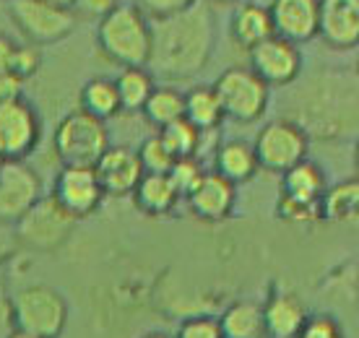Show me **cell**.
I'll list each match as a JSON object with an SVG mask.
<instances>
[{
  "label": "cell",
  "instance_id": "obj_1",
  "mask_svg": "<svg viewBox=\"0 0 359 338\" xmlns=\"http://www.w3.org/2000/svg\"><path fill=\"white\" fill-rule=\"evenodd\" d=\"M151 21V55L149 73L159 79L182 81L203 71L214 50V16L206 6H190Z\"/></svg>",
  "mask_w": 359,
  "mask_h": 338
},
{
  "label": "cell",
  "instance_id": "obj_2",
  "mask_svg": "<svg viewBox=\"0 0 359 338\" xmlns=\"http://www.w3.org/2000/svg\"><path fill=\"white\" fill-rule=\"evenodd\" d=\"M102 53L123 68H146L151 55V21L135 3H117L99 18Z\"/></svg>",
  "mask_w": 359,
  "mask_h": 338
},
{
  "label": "cell",
  "instance_id": "obj_3",
  "mask_svg": "<svg viewBox=\"0 0 359 338\" xmlns=\"http://www.w3.org/2000/svg\"><path fill=\"white\" fill-rule=\"evenodd\" d=\"M8 323L13 330L36 338H57L68 323V302L57 289L32 284L8 299Z\"/></svg>",
  "mask_w": 359,
  "mask_h": 338
},
{
  "label": "cell",
  "instance_id": "obj_4",
  "mask_svg": "<svg viewBox=\"0 0 359 338\" xmlns=\"http://www.w3.org/2000/svg\"><path fill=\"white\" fill-rule=\"evenodd\" d=\"M53 146L63 167H97V161L109 149V130L104 120L91 117L83 109L68 112L57 123Z\"/></svg>",
  "mask_w": 359,
  "mask_h": 338
},
{
  "label": "cell",
  "instance_id": "obj_5",
  "mask_svg": "<svg viewBox=\"0 0 359 338\" xmlns=\"http://www.w3.org/2000/svg\"><path fill=\"white\" fill-rule=\"evenodd\" d=\"M76 219L53 196H42L16 222L18 245L34 252H53L71 237Z\"/></svg>",
  "mask_w": 359,
  "mask_h": 338
},
{
  "label": "cell",
  "instance_id": "obj_6",
  "mask_svg": "<svg viewBox=\"0 0 359 338\" xmlns=\"http://www.w3.org/2000/svg\"><path fill=\"white\" fill-rule=\"evenodd\" d=\"M214 91L222 102L224 117L234 123H252L269 107V83L250 68H226L216 79Z\"/></svg>",
  "mask_w": 359,
  "mask_h": 338
},
{
  "label": "cell",
  "instance_id": "obj_7",
  "mask_svg": "<svg viewBox=\"0 0 359 338\" xmlns=\"http://www.w3.org/2000/svg\"><path fill=\"white\" fill-rule=\"evenodd\" d=\"M8 13L34 47L55 45L76 29V13L50 6L45 0H11Z\"/></svg>",
  "mask_w": 359,
  "mask_h": 338
},
{
  "label": "cell",
  "instance_id": "obj_8",
  "mask_svg": "<svg viewBox=\"0 0 359 338\" xmlns=\"http://www.w3.org/2000/svg\"><path fill=\"white\" fill-rule=\"evenodd\" d=\"M252 149L258 156V167L284 175L299 161H305L307 135L299 125L289 123V120H273L258 133Z\"/></svg>",
  "mask_w": 359,
  "mask_h": 338
},
{
  "label": "cell",
  "instance_id": "obj_9",
  "mask_svg": "<svg viewBox=\"0 0 359 338\" xmlns=\"http://www.w3.org/2000/svg\"><path fill=\"white\" fill-rule=\"evenodd\" d=\"M42 138V120L21 97L0 104V161H24Z\"/></svg>",
  "mask_w": 359,
  "mask_h": 338
},
{
  "label": "cell",
  "instance_id": "obj_10",
  "mask_svg": "<svg viewBox=\"0 0 359 338\" xmlns=\"http://www.w3.org/2000/svg\"><path fill=\"white\" fill-rule=\"evenodd\" d=\"M42 198V177L27 161L0 164V219L16 224Z\"/></svg>",
  "mask_w": 359,
  "mask_h": 338
},
{
  "label": "cell",
  "instance_id": "obj_11",
  "mask_svg": "<svg viewBox=\"0 0 359 338\" xmlns=\"http://www.w3.org/2000/svg\"><path fill=\"white\" fill-rule=\"evenodd\" d=\"M50 196L79 222L97 211L104 198V190L91 167H63L55 177Z\"/></svg>",
  "mask_w": 359,
  "mask_h": 338
},
{
  "label": "cell",
  "instance_id": "obj_12",
  "mask_svg": "<svg viewBox=\"0 0 359 338\" xmlns=\"http://www.w3.org/2000/svg\"><path fill=\"white\" fill-rule=\"evenodd\" d=\"M299 68H302V58L297 45L276 34L250 50V71L269 86L292 83L299 76Z\"/></svg>",
  "mask_w": 359,
  "mask_h": 338
},
{
  "label": "cell",
  "instance_id": "obj_13",
  "mask_svg": "<svg viewBox=\"0 0 359 338\" xmlns=\"http://www.w3.org/2000/svg\"><path fill=\"white\" fill-rule=\"evenodd\" d=\"M94 172H97V180L104 190V196L115 198L133 196V190L146 175L141 159H138V151L126 149V146H109L107 154L97 161Z\"/></svg>",
  "mask_w": 359,
  "mask_h": 338
},
{
  "label": "cell",
  "instance_id": "obj_14",
  "mask_svg": "<svg viewBox=\"0 0 359 338\" xmlns=\"http://www.w3.org/2000/svg\"><path fill=\"white\" fill-rule=\"evenodd\" d=\"M273 34L292 45L307 42L318 34L320 3L318 0H273L269 6Z\"/></svg>",
  "mask_w": 359,
  "mask_h": 338
},
{
  "label": "cell",
  "instance_id": "obj_15",
  "mask_svg": "<svg viewBox=\"0 0 359 338\" xmlns=\"http://www.w3.org/2000/svg\"><path fill=\"white\" fill-rule=\"evenodd\" d=\"M318 34L336 50L359 45V0H318Z\"/></svg>",
  "mask_w": 359,
  "mask_h": 338
},
{
  "label": "cell",
  "instance_id": "obj_16",
  "mask_svg": "<svg viewBox=\"0 0 359 338\" xmlns=\"http://www.w3.org/2000/svg\"><path fill=\"white\" fill-rule=\"evenodd\" d=\"M234 187L237 185H232L222 175L206 172L203 180L193 187V193L185 201H188L190 211L198 219H203V222H224L234 208V198H237Z\"/></svg>",
  "mask_w": 359,
  "mask_h": 338
},
{
  "label": "cell",
  "instance_id": "obj_17",
  "mask_svg": "<svg viewBox=\"0 0 359 338\" xmlns=\"http://www.w3.org/2000/svg\"><path fill=\"white\" fill-rule=\"evenodd\" d=\"M266 338H297L307 315L302 302L292 294H273L263 307Z\"/></svg>",
  "mask_w": 359,
  "mask_h": 338
},
{
  "label": "cell",
  "instance_id": "obj_18",
  "mask_svg": "<svg viewBox=\"0 0 359 338\" xmlns=\"http://www.w3.org/2000/svg\"><path fill=\"white\" fill-rule=\"evenodd\" d=\"M325 190L328 187H325L323 169L307 159L299 161L289 172H284V180H281V196L305 205H318L320 208Z\"/></svg>",
  "mask_w": 359,
  "mask_h": 338
},
{
  "label": "cell",
  "instance_id": "obj_19",
  "mask_svg": "<svg viewBox=\"0 0 359 338\" xmlns=\"http://www.w3.org/2000/svg\"><path fill=\"white\" fill-rule=\"evenodd\" d=\"M214 172L229 180L232 185L248 182L258 172V156L248 141H226L216 149L214 156Z\"/></svg>",
  "mask_w": 359,
  "mask_h": 338
},
{
  "label": "cell",
  "instance_id": "obj_20",
  "mask_svg": "<svg viewBox=\"0 0 359 338\" xmlns=\"http://www.w3.org/2000/svg\"><path fill=\"white\" fill-rule=\"evenodd\" d=\"M232 36L240 47H245L250 53L252 47H258L266 42L269 36H273V24H271V13L266 6L258 3H245L234 11L232 16Z\"/></svg>",
  "mask_w": 359,
  "mask_h": 338
},
{
  "label": "cell",
  "instance_id": "obj_21",
  "mask_svg": "<svg viewBox=\"0 0 359 338\" xmlns=\"http://www.w3.org/2000/svg\"><path fill=\"white\" fill-rule=\"evenodd\" d=\"M320 216L333 224L359 229V177L328 187L320 201Z\"/></svg>",
  "mask_w": 359,
  "mask_h": 338
},
{
  "label": "cell",
  "instance_id": "obj_22",
  "mask_svg": "<svg viewBox=\"0 0 359 338\" xmlns=\"http://www.w3.org/2000/svg\"><path fill=\"white\" fill-rule=\"evenodd\" d=\"M180 193L170 175H144L138 187L133 190L135 205L149 216H164L177 205Z\"/></svg>",
  "mask_w": 359,
  "mask_h": 338
},
{
  "label": "cell",
  "instance_id": "obj_23",
  "mask_svg": "<svg viewBox=\"0 0 359 338\" xmlns=\"http://www.w3.org/2000/svg\"><path fill=\"white\" fill-rule=\"evenodd\" d=\"M224 338H266L263 307L255 302H234L219 318Z\"/></svg>",
  "mask_w": 359,
  "mask_h": 338
},
{
  "label": "cell",
  "instance_id": "obj_24",
  "mask_svg": "<svg viewBox=\"0 0 359 338\" xmlns=\"http://www.w3.org/2000/svg\"><path fill=\"white\" fill-rule=\"evenodd\" d=\"M185 120L196 125L201 133L219 128V123L224 120V109L214 86H196L185 94Z\"/></svg>",
  "mask_w": 359,
  "mask_h": 338
},
{
  "label": "cell",
  "instance_id": "obj_25",
  "mask_svg": "<svg viewBox=\"0 0 359 338\" xmlns=\"http://www.w3.org/2000/svg\"><path fill=\"white\" fill-rule=\"evenodd\" d=\"M81 102L83 112H89L91 117H97V120H104L107 123L109 117H115L120 112V94H117V86L115 81L109 79H91L83 83L81 89Z\"/></svg>",
  "mask_w": 359,
  "mask_h": 338
},
{
  "label": "cell",
  "instance_id": "obj_26",
  "mask_svg": "<svg viewBox=\"0 0 359 338\" xmlns=\"http://www.w3.org/2000/svg\"><path fill=\"white\" fill-rule=\"evenodd\" d=\"M115 86L120 94V107L128 112H144L146 102L156 89L149 68H123V73L115 79Z\"/></svg>",
  "mask_w": 359,
  "mask_h": 338
},
{
  "label": "cell",
  "instance_id": "obj_27",
  "mask_svg": "<svg viewBox=\"0 0 359 338\" xmlns=\"http://www.w3.org/2000/svg\"><path fill=\"white\" fill-rule=\"evenodd\" d=\"M144 115L159 130L172 123H177V120L185 117V94H180L172 86H156L154 94L149 97V102H146Z\"/></svg>",
  "mask_w": 359,
  "mask_h": 338
},
{
  "label": "cell",
  "instance_id": "obj_28",
  "mask_svg": "<svg viewBox=\"0 0 359 338\" xmlns=\"http://www.w3.org/2000/svg\"><path fill=\"white\" fill-rule=\"evenodd\" d=\"M159 138L164 141V146L170 149V154L175 159H190V156H196L198 146H201V130L193 123H188L185 117L177 120V123L167 125V128H162Z\"/></svg>",
  "mask_w": 359,
  "mask_h": 338
},
{
  "label": "cell",
  "instance_id": "obj_29",
  "mask_svg": "<svg viewBox=\"0 0 359 338\" xmlns=\"http://www.w3.org/2000/svg\"><path fill=\"white\" fill-rule=\"evenodd\" d=\"M138 159L144 167L146 175H170V169L175 167V156L170 154V149L164 146V141L159 135H151L141 143L138 149Z\"/></svg>",
  "mask_w": 359,
  "mask_h": 338
},
{
  "label": "cell",
  "instance_id": "obj_30",
  "mask_svg": "<svg viewBox=\"0 0 359 338\" xmlns=\"http://www.w3.org/2000/svg\"><path fill=\"white\" fill-rule=\"evenodd\" d=\"M203 167L198 164L196 156H190V159H177L175 161V167L170 169V180L175 182V187H177V193L182 198H188L190 193H193V187L203 180Z\"/></svg>",
  "mask_w": 359,
  "mask_h": 338
},
{
  "label": "cell",
  "instance_id": "obj_31",
  "mask_svg": "<svg viewBox=\"0 0 359 338\" xmlns=\"http://www.w3.org/2000/svg\"><path fill=\"white\" fill-rule=\"evenodd\" d=\"M42 65V55H39V47L34 45H18L16 55H13V65H11V73L18 76L21 81L32 79Z\"/></svg>",
  "mask_w": 359,
  "mask_h": 338
},
{
  "label": "cell",
  "instance_id": "obj_32",
  "mask_svg": "<svg viewBox=\"0 0 359 338\" xmlns=\"http://www.w3.org/2000/svg\"><path fill=\"white\" fill-rule=\"evenodd\" d=\"M276 214L289 224H305V222H315L320 216V208L318 205H305L297 203V201H289V198H278Z\"/></svg>",
  "mask_w": 359,
  "mask_h": 338
},
{
  "label": "cell",
  "instance_id": "obj_33",
  "mask_svg": "<svg viewBox=\"0 0 359 338\" xmlns=\"http://www.w3.org/2000/svg\"><path fill=\"white\" fill-rule=\"evenodd\" d=\"M297 338H344L341 325L328 318V315H315V318H307L305 325L299 328Z\"/></svg>",
  "mask_w": 359,
  "mask_h": 338
},
{
  "label": "cell",
  "instance_id": "obj_34",
  "mask_svg": "<svg viewBox=\"0 0 359 338\" xmlns=\"http://www.w3.org/2000/svg\"><path fill=\"white\" fill-rule=\"evenodd\" d=\"M175 338H224L222 336V325L214 318H190L180 325Z\"/></svg>",
  "mask_w": 359,
  "mask_h": 338
},
{
  "label": "cell",
  "instance_id": "obj_35",
  "mask_svg": "<svg viewBox=\"0 0 359 338\" xmlns=\"http://www.w3.org/2000/svg\"><path fill=\"white\" fill-rule=\"evenodd\" d=\"M198 0H135V6L144 11L149 18H164L180 11H188Z\"/></svg>",
  "mask_w": 359,
  "mask_h": 338
},
{
  "label": "cell",
  "instance_id": "obj_36",
  "mask_svg": "<svg viewBox=\"0 0 359 338\" xmlns=\"http://www.w3.org/2000/svg\"><path fill=\"white\" fill-rule=\"evenodd\" d=\"M18 234H16V224L3 222L0 219V266H6L13 255L18 252Z\"/></svg>",
  "mask_w": 359,
  "mask_h": 338
},
{
  "label": "cell",
  "instance_id": "obj_37",
  "mask_svg": "<svg viewBox=\"0 0 359 338\" xmlns=\"http://www.w3.org/2000/svg\"><path fill=\"white\" fill-rule=\"evenodd\" d=\"M21 86H24V81L18 79V76L0 73V104H8V102L21 99Z\"/></svg>",
  "mask_w": 359,
  "mask_h": 338
},
{
  "label": "cell",
  "instance_id": "obj_38",
  "mask_svg": "<svg viewBox=\"0 0 359 338\" xmlns=\"http://www.w3.org/2000/svg\"><path fill=\"white\" fill-rule=\"evenodd\" d=\"M16 47H18V42H13L8 34H0V73H11Z\"/></svg>",
  "mask_w": 359,
  "mask_h": 338
},
{
  "label": "cell",
  "instance_id": "obj_39",
  "mask_svg": "<svg viewBox=\"0 0 359 338\" xmlns=\"http://www.w3.org/2000/svg\"><path fill=\"white\" fill-rule=\"evenodd\" d=\"M117 6V0H79L76 8H81L83 13H91V16H104Z\"/></svg>",
  "mask_w": 359,
  "mask_h": 338
},
{
  "label": "cell",
  "instance_id": "obj_40",
  "mask_svg": "<svg viewBox=\"0 0 359 338\" xmlns=\"http://www.w3.org/2000/svg\"><path fill=\"white\" fill-rule=\"evenodd\" d=\"M45 3H50V6H57V8H68V11H73V8H76V3H79V0H45Z\"/></svg>",
  "mask_w": 359,
  "mask_h": 338
},
{
  "label": "cell",
  "instance_id": "obj_41",
  "mask_svg": "<svg viewBox=\"0 0 359 338\" xmlns=\"http://www.w3.org/2000/svg\"><path fill=\"white\" fill-rule=\"evenodd\" d=\"M8 338H36V336H29V333H21V330H11Z\"/></svg>",
  "mask_w": 359,
  "mask_h": 338
},
{
  "label": "cell",
  "instance_id": "obj_42",
  "mask_svg": "<svg viewBox=\"0 0 359 338\" xmlns=\"http://www.w3.org/2000/svg\"><path fill=\"white\" fill-rule=\"evenodd\" d=\"M0 312H3V315H8V302H6V299H0Z\"/></svg>",
  "mask_w": 359,
  "mask_h": 338
},
{
  "label": "cell",
  "instance_id": "obj_43",
  "mask_svg": "<svg viewBox=\"0 0 359 338\" xmlns=\"http://www.w3.org/2000/svg\"><path fill=\"white\" fill-rule=\"evenodd\" d=\"M144 338H172V336H167V333H149V336H144Z\"/></svg>",
  "mask_w": 359,
  "mask_h": 338
},
{
  "label": "cell",
  "instance_id": "obj_44",
  "mask_svg": "<svg viewBox=\"0 0 359 338\" xmlns=\"http://www.w3.org/2000/svg\"><path fill=\"white\" fill-rule=\"evenodd\" d=\"M354 159H357V169H359V141H357V151H354Z\"/></svg>",
  "mask_w": 359,
  "mask_h": 338
},
{
  "label": "cell",
  "instance_id": "obj_45",
  "mask_svg": "<svg viewBox=\"0 0 359 338\" xmlns=\"http://www.w3.org/2000/svg\"><path fill=\"white\" fill-rule=\"evenodd\" d=\"M357 292H359V281H357Z\"/></svg>",
  "mask_w": 359,
  "mask_h": 338
},
{
  "label": "cell",
  "instance_id": "obj_46",
  "mask_svg": "<svg viewBox=\"0 0 359 338\" xmlns=\"http://www.w3.org/2000/svg\"><path fill=\"white\" fill-rule=\"evenodd\" d=\"M357 68H359V60H357Z\"/></svg>",
  "mask_w": 359,
  "mask_h": 338
},
{
  "label": "cell",
  "instance_id": "obj_47",
  "mask_svg": "<svg viewBox=\"0 0 359 338\" xmlns=\"http://www.w3.org/2000/svg\"><path fill=\"white\" fill-rule=\"evenodd\" d=\"M117 3H120V0H117Z\"/></svg>",
  "mask_w": 359,
  "mask_h": 338
}]
</instances>
